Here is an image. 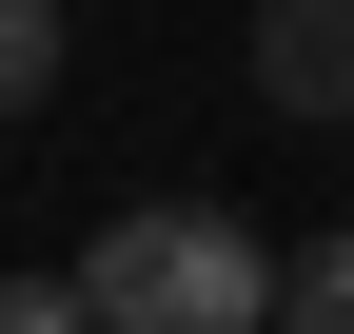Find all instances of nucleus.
Instances as JSON below:
<instances>
[{
    "instance_id": "f03ea898",
    "label": "nucleus",
    "mask_w": 354,
    "mask_h": 334,
    "mask_svg": "<svg viewBox=\"0 0 354 334\" xmlns=\"http://www.w3.org/2000/svg\"><path fill=\"white\" fill-rule=\"evenodd\" d=\"M256 99L276 118H354V0H256Z\"/></svg>"
},
{
    "instance_id": "20e7f679",
    "label": "nucleus",
    "mask_w": 354,
    "mask_h": 334,
    "mask_svg": "<svg viewBox=\"0 0 354 334\" xmlns=\"http://www.w3.org/2000/svg\"><path fill=\"white\" fill-rule=\"evenodd\" d=\"M39 79H59V0H0V118H20Z\"/></svg>"
},
{
    "instance_id": "39448f33",
    "label": "nucleus",
    "mask_w": 354,
    "mask_h": 334,
    "mask_svg": "<svg viewBox=\"0 0 354 334\" xmlns=\"http://www.w3.org/2000/svg\"><path fill=\"white\" fill-rule=\"evenodd\" d=\"M0 334H99V295H79V275H20V295H0Z\"/></svg>"
},
{
    "instance_id": "7ed1b4c3",
    "label": "nucleus",
    "mask_w": 354,
    "mask_h": 334,
    "mask_svg": "<svg viewBox=\"0 0 354 334\" xmlns=\"http://www.w3.org/2000/svg\"><path fill=\"white\" fill-rule=\"evenodd\" d=\"M276 334H354V236H315V256H276Z\"/></svg>"
},
{
    "instance_id": "f257e3e1",
    "label": "nucleus",
    "mask_w": 354,
    "mask_h": 334,
    "mask_svg": "<svg viewBox=\"0 0 354 334\" xmlns=\"http://www.w3.org/2000/svg\"><path fill=\"white\" fill-rule=\"evenodd\" d=\"M79 295H99V334H276V236H236L216 197H138V217H99Z\"/></svg>"
}]
</instances>
